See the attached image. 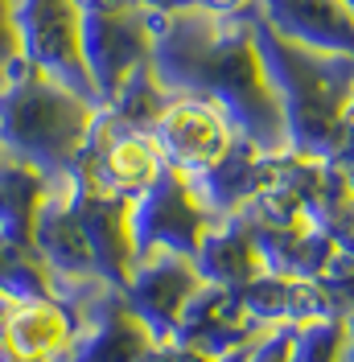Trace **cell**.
Instances as JSON below:
<instances>
[{"instance_id":"obj_1","label":"cell","mask_w":354,"mask_h":362,"mask_svg":"<svg viewBox=\"0 0 354 362\" xmlns=\"http://www.w3.org/2000/svg\"><path fill=\"white\" fill-rule=\"evenodd\" d=\"M149 66L169 95L210 99L231 128L264 153L288 148L280 99L268 87L256 49V4L239 17H210L198 8L149 13Z\"/></svg>"},{"instance_id":"obj_2","label":"cell","mask_w":354,"mask_h":362,"mask_svg":"<svg viewBox=\"0 0 354 362\" xmlns=\"http://www.w3.org/2000/svg\"><path fill=\"white\" fill-rule=\"evenodd\" d=\"M256 49L268 87L280 99L285 140L301 157L330 160L342 140V115L354 95V58L317 54L280 37L256 13Z\"/></svg>"},{"instance_id":"obj_3","label":"cell","mask_w":354,"mask_h":362,"mask_svg":"<svg viewBox=\"0 0 354 362\" xmlns=\"http://www.w3.org/2000/svg\"><path fill=\"white\" fill-rule=\"evenodd\" d=\"M95 112V103L45 78L25 58H8L0 78V153L33 165L50 181L67 177L79 165Z\"/></svg>"},{"instance_id":"obj_4","label":"cell","mask_w":354,"mask_h":362,"mask_svg":"<svg viewBox=\"0 0 354 362\" xmlns=\"http://www.w3.org/2000/svg\"><path fill=\"white\" fill-rule=\"evenodd\" d=\"M13 37L17 58L99 107L83 62V17L74 0H13Z\"/></svg>"},{"instance_id":"obj_5","label":"cell","mask_w":354,"mask_h":362,"mask_svg":"<svg viewBox=\"0 0 354 362\" xmlns=\"http://www.w3.org/2000/svg\"><path fill=\"white\" fill-rule=\"evenodd\" d=\"M103 288L58 296H4L0 293V354L8 362H58L79 338L87 305Z\"/></svg>"},{"instance_id":"obj_6","label":"cell","mask_w":354,"mask_h":362,"mask_svg":"<svg viewBox=\"0 0 354 362\" xmlns=\"http://www.w3.org/2000/svg\"><path fill=\"white\" fill-rule=\"evenodd\" d=\"M215 223L198 202L194 185L177 169H161L149 189H140L128 206V235H132L136 259L156 255V251H173V255H194L206 235V226Z\"/></svg>"},{"instance_id":"obj_7","label":"cell","mask_w":354,"mask_h":362,"mask_svg":"<svg viewBox=\"0 0 354 362\" xmlns=\"http://www.w3.org/2000/svg\"><path fill=\"white\" fill-rule=\"evenodd\" d=\"M161 169H165V160L156 153L153 136L115 124L103 107L95 112V124H91V132H87V144L79 153L74 173H83L103 194L136 198L140 189L153 185Z\"/></svg>"},{"instance_id":"obj_8","label":"cell","mask_w":354,"mask_h":362,"mask_svg":"<svg viewBox=\"0 0 354 362\" xmlns=\"http://www.w3.org/2000/svg\"><path fill=\"white\" fill-rule=\"evenodd\" d=\"M149 136H153L156 153L169 169L185 173V177H198L210 165H219L239 132L231 128L222 107H215L210 99L173 95L165 103V112L156 115V124L149 128Z\"/></svg>"},{"instance_id":"obj_9","label":"cell","mask_w":354,"mask_h":362,"mask_svg":"<svg viewBox=\"0 0 354 362\" xmlns=\"http://www.w3.org/2000/svg\"><path fill=\"white\" fill-rule=\"evenodd\" d=\"M79 17H83V62H87L91 87L103 107L115 95V87L136 66L149 62V49H153L149 13L132 4V8H115V13H79Z\"/></svg>"},{"instance_id":"obj_10","label":"cell","mask_w":354,"mask_h":362,"mask_svg":"<svg viewBox=\"0 0 354 362\" xmlns=\"http://www.w3.org/2000/svg\"><path fill=\"white\" fill-rule=\"evenodd\" d=\"M67 194H70V210L79 218V230L87 239L95 276L108 288H124V280H128V272L136 264L132 235H128V206H132V198L103 194L74 169L67 173Z\"/></svg>"},{"instance_id":"obj_11","label":"cell","mask_w":354,"mask_h":362,"mask_svg":"<svg viewBox=\"0 0 354 362\" xmlns=\"http://www.w3.org/2000/svg\"><path fill=\"white\" fill-rule=\"evenodd\" d=\"M198 284L202 276L194 272V264L185 255L156 251V255H144V259L132 264L124 288H120V300L144 321V329L156 341H169L177 317L185 309V300L198 293Z\"/></svg>"},{"instance_id":"obj_12","label":"cell","mask_w":354,"mask_h":362,"mask_svg":"<svg viewBox=\"0 0 354 362\" xmlns=\"http://www.w3.org/2000/svg\"><path fill=\"white\" fill-rule=\"evenodd\" d=\"M33 251L42 255V264L50 268L58 293H83V288H108L95 264H91L87 239L79 230V218L70 210V194H67V177L50 181L38 218H33Z\"/></svg>"},{"instance_id":"obj_13","label":"cell","mask_w":354,"mask_h":362,"mask_svg":"<svg viewBox=\"0 0 354 362\" xmlns=\"http://www.w3.org/2000/svg\"><path fill=\"white\" fill-rule=\"evenodd\" d=\"M156 338L120 300V288H103L87 305L83 329L58 362H144Z\"/></svg>"},{"instance_id":"obj_14","label":"cell","mask_w":354,"mask_h":362,"mask_svg":"<svg viewBox=\"0 0 354 362\" xmlns=\"http://www.w3.org/2000/svg\"><path fill=\"white\" fill-rule=\"evenodd\" d=\"M264 325H256L247 317L244 300L235 288H219V284H198V293L185 300V309L173 325V338L194 346L210 358H227L235 350H244Z\"/></svg>"},{"instance_id":"obj_15","label":"cell","mask_w":354,"mask_h":362,"mask_svg":"<svg viewBox=\"0 0 354 362\" xmlns=\"http://www.w3.org/2000/svg\"><path fill=\"white\" fill-rule=\"evenodd\" d=\"M256 13L288 42L354 58V17L342 0H256Z\"/></svg>"},{"instance_id":"obj_16","label":"cell","mask_w":354,"mask_h":362,"mask_svg":"<svg viewBox=\"0 0 354 362\" xmlns=\"http://www.w3.org/2000/svg\"><path fill=\"white\" fill-rule=\"evenodd\" d=\"M190 264L202 276V284H219V288H244L256 272H264L260 255H256L251 223L244 214H227V218H215L206 226Z\"/></svg>"},{"instance_id":"obj_17","label":"cell","mask_w":354,"mask_h":362,"mask_svg":"<svg viewBox=\"0 0 354 362\" xmlns=\"http://www.w3.org/2000/svg\"><path fill=\"white\" fill-rule=\"evenodd\" d=\"M45 189H50V177H42L33 165L0 153V235L17 243H33V218Z\"/></svg>"},{"instance_id":"obj_18","label":"cell","mask_w":354,"mask_h":362,"mask_svg":"<svg viewBox=\"0 0 354 362\" xmlns=\"http://www.w3.org/2000/svg\"><path fill=\"white\" fill-rule=\"evenodd\" d=\"M169 99H173V95L161 87V78L153 74V66L144 62V66H136L132 74L115 87V95L103 103V112H108L115 124H124V128L149 132V128L156 124V115L165 112Z\"/></svg>"},{"instance_id":"obj_19","label":"cell","mask_w":354,"mask_h":362,"mask_svg":"<svg viewBox=\"0 0 354 362\" xmlns=\"http://www.w3.org/2000/svg\"><path fill=\"white\" fill-rule=\"evenodd\" d=\"M354 354V334L346 317H313L297 321L288 334V362H346Z\"/></svg>"},{"instance_id":"obj_20","label":"cell","mask_w":354,"mask_h":362,"mask_svg":"<svg viewBox=\"0 0 354 362\" xmlns=\"http://www.w3.org/2000/svg\"><path fill=\"white\" fill-rule=\"evenodd\" d=\"M0 293L4 296H58V284L33 243L0 235Z\"/></svg>"},{"instance_id":"obj_21","label":"cell","mask_w":354,"mask_h":362,"mask_svg":"<svg viewBox=\"0 0 354 362\" xmlns=\"http://www.w3.org/2000/svg\"><path fill=\"white\" fill-rule=\"evenodd\" d=\"M144 362H219V358H210V354H202V350H194V346L169 338V341H156Z\"/></svg>"},{"instance_id":"obj_22","label":"cell","mask_w":354,"mask_h":362,"mask_svg":"<svg viewBox=\"0 0 354 362\" xmlns=\"http://www.w3.org/2000/svg\"><path fill=\"white\" fill-rule=\"evenodd\" d=\"M17 58V37H13V0H0V62Z\"/></svg>"},{"instance_id":"obj_23","label":"cell","mask_w":354,"mask_h":362,"mask_svg":"<svg viewBox=\"0 0 354 362\" xmlns=\"http://www.w3.org/2000/svg\"><path fill=\"white\" fill-rule=\"evenodd\" d=\"M251 4H256V0H198L194 8H198V13H210V17H239Z\"/></svg>"},{"instance_id":"obj_24","label":"cell","mask_w":354,"mask_h":362,"mask_svg":"<svg viewBox=\"0 0 354 362\" xmlns=\"http://www.w3.org/2000/svg\"><path fill=\"white\" fill-rule=\"evenodd\" d=\"M346 325H350V334H354V309H350V313H346Z\"/></svg>"},{"instance_id":"obj_25","label":"cell","mask_w":354,"mask_h":362,"mask_svg":"<svg viewBox=\"0 0 354 362\" xmlns=\"http://www.w3.org/2000/svg\"><path fill=\"white\" fill-rule=\"evenodd\" d=\"M342 4H346V8H350V17H354V0H342Z\"/></svg>"},{"instance_id":"obj_26","label":"cell","mask_w":354,"mask_h":362,"mask_svg":"<svg viewBox=\"0 0 354 362\" xmlns=\"http://www.w3.org/2000/svg\"><path fill=\"white\" fill-rule=\"evenodd\" d=\"M4 70H8V62H0V78H4Z\"/></svg>"},{"instance_id":"obj_27","label":"cell","mask_w":354,"mask_h":362,"mask_svg":"<svg viewBox=\"0 0 354 362\" xmlns=\"http://www.w3.org/2000/svg\"><path fill=\"white\" fill-rule=\"evenodd\" d=\"M0 362H8V358H4V354H0Z\"/></svg>"}]
</instances>
